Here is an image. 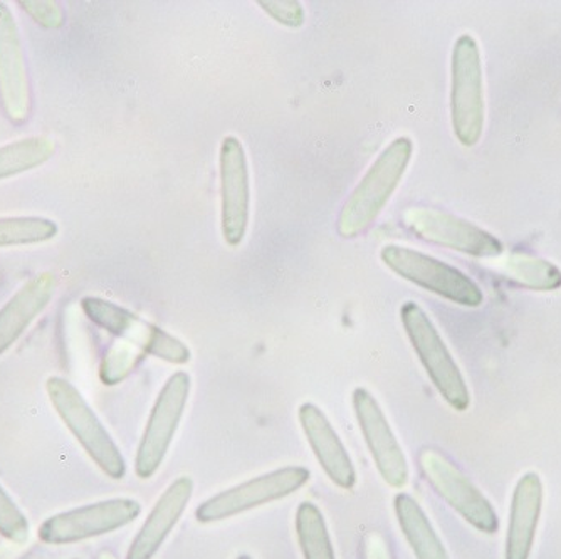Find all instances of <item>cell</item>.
<instances>
[{
  "label": "cell",
  "mask_w": 561,
  "mask_h": 559,
  "mask_svg": "<svg viewBox=\"0 0 561 559\" xmlns=\"http://www.w3.org/2000/svg\"><path fill=\"white\" fill-rule=\"evenodd\" d=\"M58 277L55 274H37L24 286L15 290V295L0 308V356L21 340L22 334L30 330L31 324L43 315L55 298Z\"/></svg>",
  "instance_id": "17"
},
{
  "label": "cell",
  "mask_w": 561,
  "mask_h": 559,
  "mask_svg": "<svg viewBox=\"0 0 561 559\" xmlns=\"http://www.w3.org/2000/svg\"><path fill=\"white\" fill-rule=\"evenodd\" d=\"M380 258L397 276L454 305L479 308L484 301L481 287L468 274L439 259L396 244L381 249Z\"/></svg>",
  "instance_id": "5"
},
{
  "label": "cell",
  "mask_w": 561,
  "mask_h": 559,
  "mask_svg": "<svg viewBox=\"0 0 561 559\" xmlns=\"http://www.w3.org/2000/svg\"><path fill=\"white\" fill-rule=\"evenodd\" d=\"M192 494H194L192 477L182 476L175 479L148 514L147 521L126 552V559H153L187 510Z\"/></svg>",
  "instance_id": "15"
},
{
  "label": "cell",
  "mask_w": 561,
  "mask_h": 559,
  "mask_svg": "<svg viewBox=\"0 0 561 559\" xmlns=\"http://www.w3.org/2000/svg\"><path fill=\"white\" fill-rule=\"evenodd\" d=\"M496 271L507 281L531 290H557L561 287V271L553 262L525 252H510L493 259Z\"/></svg>",
  "instance_id": "20"
},
{
  "label": "cell",
  "mask_w": 561,
  "mask_h": 559,
  "mask_svg": "<svg viewBox=\"0 0 561 559\" xmlns=\"http://www.w3.org/2000/svg\"><path fill=\"white\" fill-rule=\"evenodd\" d=\"M393 507L403 538L411 546L415 559H450L436 529L412 495L400 492L393 499Z\"/></svg>",
  "instance_id": "19"
},
{
  "label": "cell",
  "mask_w": 561,
  "mask_h": 559,
  "mask_svg": "<svg viewBox=\"0 0 561 559\" xmlns=\"http://www.w3.org/2000/svg\"><path fill=\"white\" fill-rule=\"evenodd\" d=\"M310 470L299 466L263 474L202 502L195 511V517L202 524L231 520L261 505L288 498L310 481Z\"/></svg>",
  "instance_id": "8"
},
{
  "label": "cell",
  "mask_w": 561,
  "mask_h": 559,
  "mask_svg": "<svg viewBox=\"0 0 561 559\" xmlns=\"http://www.w3.org/2000/svg\"><path fill=\"white\" fill-rule=\"evenodd\" d=\"M298 419L321 469L333 484L350 491L356 482L355 467L330 420L313 403H302Z\"/></svg>",
  "instance_id": "16"
},
{
  "label": "cell",
  "mask_w": 561,
  "mask_h": 559,
  "mask_svg": "<svg viewBox=\"0 0 561 559\" xmlns=\"http://www.w3.org/2000/svg\"><path fill=\"white\" fill-rule=\"evenodd\" d=\"M403 223L422 241L478 259H496L504 254L503 244L493 233L449 212L412 207L403 212Z\"/></svg>",
  "instance_id": "11"
},
{
  "label": "cell",
  "mask_w": 561,
  "mask_h": 559,
  "mask_svg": "<svg viewBox=\"0 0 561 559\" xmlns=\"http://www.w3.org/2000/svg\"><path fill=\"white\" fill-rule=\"evenodd\" d=\"M24 546L8 543V545L0 546V559H19L22 555Z\"/></svg>",
  "instance_id": "29"
},
{
  "label": "cell",
  "mask_w": 561,
  "mask_h": 559,
  "mask_svg": "<svg viewBox=\"0 0 561 559\" xmlns=\"http://www.w3.org/2000/svg\"><path fill=\"white\" fill-rule=\"evenodd\" d=\"M0 281H2V276H0Z\"/></svg>",
  "instance_id": "32"
},
{
  "label": "cell",
  "mask_w": 561,
  "mask_h": 559,
  "mask_svg": "<svg viewBox=\"0 0 561 559\" xmlns=\"http://www.w3.org/2000/svg\"><path fill=\"white\" fill-rule=\"evenodd\" d=\"M81 309L91 323L147 355L175 365L191 362V350L187 349V344L116 303L98 296H84L81 299Z\"/></svg>",
  "instance_id": "6"
},
{
  "label": "cell",
  "mask_w": 561,
  "mask_h": 559,
  "mask_svg": "<svg viewBox=\"0 0 561 559\" xmlns=\"http://www.w3.org/2000/svg\"><path fill=\"white\" fill-rule=\"evenodd\" d=\"M450 122L462 147L481 140L486 122L484 72L481 50L471 34H462L454 44L450 59Z\"/></svg>",
  "instance_id": "3"
},
{
  "label": "cell",
  "mask_w": 561,
  "mask_h": 559,
  "mask_svg": "<svg viewBox=\"0 0 561 559\" xmlns=\"http://www.w3.org/2000/svg\"><path fill=\"white\" fill-rule=\"evenodd\" d=\"M412 151L414 144L411 138L399 137L378 155L340 212L336 223L340 236L353 239L377 220L402 182Z\"/></svg>",
  "instance_id": "1"
},
{
  "label": "cell",
  "mask_w": 561,
  "mask_h": 559,
  "mask_svg": "<svg viewBox=\"0 0 561 559\" xmlns=\"http://www.w3.org/2000/svg\"><path fill=\"white\" fill-rule=\"evenodd\" d=\"M140 514V502L135 499L116 498L93 502L47 517L37 529V538L49 546L76 545L112 535L134 523Z\"/></svg>",
  "instance_id": "7"
},
{
  "label": "cell",
  "mask_w": 561,
  "mask_h": 559,
  "mask_svg": "<svg viewBox=\"0 0 561 559\" xmlns=\"http://www.w3.org/2000/svg\"><path fill=\"white\" fill-rule=\"evenodd\" d=\"M58 232V224L47 217H0V249L44 244Z\"/></svg>",
  "instance_id": "23"
},
{
  "label": "cell",
  "mask_w": 561,
  "mask_h": 559,
  "mask_svg": "<svg viewBox=\"0 0 561 559\" xmlns=\"http://www.w3.org/2000/svg\"><path fill=\"white\" fill-rule=\"evenodd\" d=\"M191 395V377L187 372L173 373L157 397L156 406L148 417L147 427L141 435L135 457V474L147 481L157 470L170 450L176 429L181 425Z\"/></svg>",
  "instance_id": "9"
},
{
  "label": "cell",
  "mask_w": 561,
  "mask_h": 559,
  "mask_svg": "<svg viewBox=\"0 0 561 559\" xmlns=\"http://www.w3.org/2000/svg\"><path fill=\"white\" fill-rule=\"evenodd\" d=\"M261 8L279 24L288 25V27H301L305 22V11L301 4L295 0H263L260 2Z\"/></svg>",
  "instance_id": "27"
},
{
  "label": "cell",
  "mask_w": 561,
  "mask_h": 559,
  "mask_svg": "<svg viewBox=\"0 0 561 559\" xmlns=\"http://www.w3.org/2000/svg\"><path fill=\"white\" fill-rule=\"evenodd\" d=\"M400 319L432 385L450 409L466 412L471 407L468 385L427 312L417 303L409 301L400 308Z\"/></svg>",
  "instance_id": "4"
},
{
  "label": "cell",
  "mask_w": 561,
  "mask_h": 559,
  "mask_svg": "<svg viewBox=\"0 0 561 559\" xmlns=\"http://www.w3.org/2000/svg\"><path fill=\"white\" fill-rule=\"evenodd\" d=\"M220 198L224 241L236 248L244 241L251 210L248 158L236 137H226L220 145Z\"/></svg>",
  "instance_id": "14"
},
{
  "label": "cell",
  "mask_w": 561,
  "mask_h": 559,
  "mask_svg": "<svg viewBox=\"0 0 561 559\" xmlns=\"http://www.w3.org/2000/svg\"><path fill=\"white\" fill-rule=\"evenodd\" d=\"M352 402L362 434L381 479L390 488H405L409 482V464L386 413L378 406L374 395L365 388L353 390Z\"/></svg>",
  "instance_id": "13"
},
{
  "label": "cell",
  "mask_w": 561,
  "mask_h": 559,
  "mask_svg": "<svg viewBox=\"0 0 561 559\" xmlns=\"http://www.w3.org/2000/svg\"><path fill=\"white\" fill-rule=\"evenodd\" d=\"M46 391L50 406L94 466L110 479H123L126 474L125 457L83 393L62 377L47 378Z\"/></svg>",
  "instance_id": "2"
},
{
  "label": "cell",
  "mask_w": 561,
  "mask_h": 559,
  "mask_svg": "<svg viewBox=\"0 0 561 559\" xmlns=\"http://www.w3.org/2000/svg\"><path fill=\"white\" fill-rule=\"evenodd\" d=\"M19 8L44 30H59L66 22L65 9L55 0H21Z\"/></svg>",
  "instance_id": "26"
},
{
  "label": "cell",
  "mask_w": 561,
  "mask_h": 559,
  "mask_svg": "<svg viewBox=\"0 0 561 559\" xmlns=\"http://www.w3.org/2000/svg\"><path fill=\"white\" fill-rule=\"evenodd\" d=\"M236 559H252L251 556H248V555H241V556H238V558Z\"/></svg>",
  "instance_id": "31"
},
{
  "label": "cell",
  "mask_w": 561,
  "mask_h": 559,
  "mask_svg": "<svg viewBox=\"0 0 561 559\" xmlns=\"http://www.w3.org/2000/svg\"><path fill=\"white\" fill-rule=\"evenodd\" d=\"M56 141L49 137H30L0 147V182L31 172L49 162Z\"/></svg>",
  "instance_id": "21"
},
{
  "label": "cell",
  "mask_w": 561,
  "mask_h": 559,
  "mask_svg": "<svg viewBox=\"0 0 561 559\" xmlns=\"http://www.w3.org/2000/svg\"><path fill=\"white\" fill-rule=\"evenodd\" d=\"M0 536L14 545H27L31 538V524L14 499L0 484Z\"/></svg>",
  "instance_id": "25"
},
{
  "label": "cell",
  "mask_w": 561,
  "mask_h": 559,
  "mask_svg": "<svg viewBox=\"0 0 561 559\" xmlns=\"http://www.w3.org/2000/svg\"><path fill=\"white\" fill-rule=\"evenodd\" d=\"M296 536L305 559H336L323 513L313 502H301L296 511Z\"/></svg>",
  "instance_id": "22"
},
{
  "label": "cell",
  "mask_w": 561,
  "mask_h": 559,
  "mask_svg": "<svg viewBox=\"0 0 561 559\" xmlns=\"http://www.w3.org/2000/svg\"><path fill=\"white\" fill-rule=\"evenodd\" d=\"M72 559H80V558H72Z\"/></svg>",
  "instance_id": "33"
},
{
  "label": "cell",
  "mask_w": 561,
  "mask_h": 559,
  "mask_svg": "<svg viewBox=\"0 0 561 559\" xmlns=\"http://www.w3.org/2000/svg\"><path fill=\"white\" fill-rule=\"evenodd\" d=\"M419 464L428 484L466 523L484 535L497 533L500 517L493 504L449 459L434 448H424Z\"/></svg>",
  "instance_id": "10"
},
{
  "label": "cell",
  "mask_w": 561,
  "mask_h": 559,
  "mask_svg": "<svg viewBox=\"0 0 561 559\" xmlns=\"http://www.w3.org/2000/svg\"><path fill=\"white\" fill-rule=\"evenodd\" d=\"M364 558L365 559H392L389 546L386 539L381 538L378 533H370L365 536L364 541Z\"/></svg>",
  "instance_id": "28"
},
{
  "label": "cell",
  "mask_w": 561,
  "mask_h": 559,
  "mask_svg": "<svg viewBox=\"0 0 561 559\" xmlns=\"http://www.w3.org/2000/svg\"><path fill=\"white\" fill-rule=\"evenodd\" d=\"M0 106L14 125L27 122L33 109L30 69L18 22L11 9L0 2Z\"/></svg>",
  "instance_id": "12"
},
{
  "label": "cell",
  "mask_w": 561,
  "mask_h": 559,
  "mask_svg": "<svg viewBox=\"0 0 561 559\" xmlns=\"http://www.w3.org/2000/svg\"><path fill=\"white\" fill-rule=\"evenodd\" d=\"M141 358H144V353H138V350L131 344L125 343V341L113 344L101 362L100 380L108 387L118 385L137 368Z\"/></svg>",
  "instance_id": "24"
},
{
  "label": "cell",
  "mask_w": 561,
  "mask_h": 559,
  "mask_svg": "<svg viewBox=\"0 0 561 559\" xmlns=\"http://www.w3.org/2000/svg\"><path fill=\"white\" fill-rule=\"evenodd\" d=\"M96 559H118L115 555H113L112 551H106V549H103V551L98 552Z\"/></svg>",
  "instance_id": "30"
},
{
  "label": "cell",
  "mask_w": 561,
  "mask_h": 559,
  "mask_svg": "<svg viewBox=\"0 0 561 559\" xmlns=\"http://www.w3.org/2000/svg\"><path fill=\"white\" fill-rule=\"evenodd\" d=\"M543 482L540 474L526 472L513 491L504 559H529L543 510Z\"/></svg>",
  "instance_id": "18"
}]
</instances>
